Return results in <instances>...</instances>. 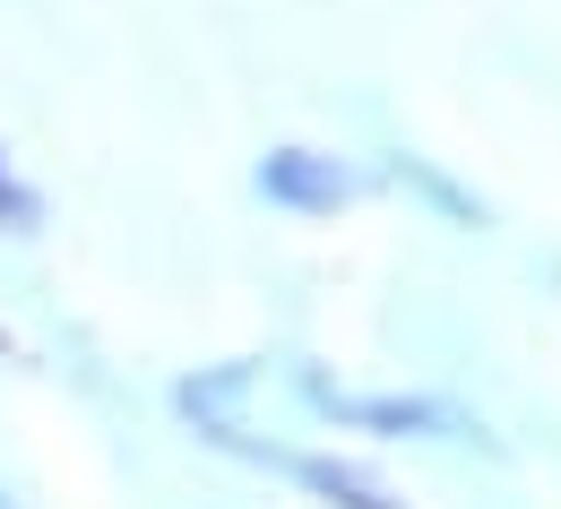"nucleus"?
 Masks as SVG:
<instances>
[{
	"label": "nucleus",
	"instance_id": "1",
	"mask_svg": "<svg viewBox=\"0 0 561 509\" xmlns=\"http://www.w3.org/2000/svg\"><path fill=\"white\" fill-rule=\"evenodd\" d=\"M260 190H268V199H302V208H337V199H346V173L320 164V155H302V147H285V155H268Z\"/></svg>",
	"mask_w": 561,
	"mask_h": 509
},
{
	"label": "nucleus",
	"instance_id": "2",
	"mask_svg": "<svg viewBox=\"0 0 561 509\" xmlns=\"http://www.w3.org/2000/svg\"><path fill=\"white\" fill-rule=\"evenodd\" d=\"M0 217H35V199H26V190H9V173H0Z\"/></svg>",
	"mask_w": 561,
	"mask_h": 509
}]
</instances>
